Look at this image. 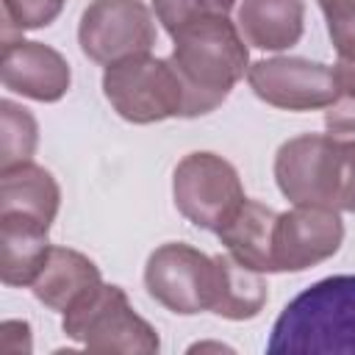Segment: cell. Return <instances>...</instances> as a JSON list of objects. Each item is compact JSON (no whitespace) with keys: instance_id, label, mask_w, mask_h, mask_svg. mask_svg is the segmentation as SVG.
<instances>
[{"instance_id":"1","label":"cell","mask_w":355,"mask_h":355,"mask_svg":"<svg viewBox=\"0 0 355 355\" xmlns=\"http://www.w3.org/2000/svg\"><path fill=\"white\" fill-rule=\"evenodd\" d=\"M169 64L183 86V116L194 119L219 108L250 69L247 44L227 17H208L172 36Z\"/></svg>"},{"instance_id":"2","label":"cell","mask_w":355,"mask_h":355,"mask_svg":"<svg viewBox=\"0 0 355 355\" xmlns=\"http://www.w3.org/2000/svg\"><path fill=\"white\" fill-rule=\"evenodd\" d=\"M275 180L294 205L355 214V141L330 133L294 136L275 155Z\"/></svg>"},{"instance_id":"3","label":"cell","mask_w":355,"mask_h":355,"mask_svg":"<svg viewBox=\"0 0 355 355\" xmlns=\"http://www.w3.org/2000/svg\"><path fill=\"white\" fill-rule=\"evenodd\" d=\"M266 352H355V275L300 291L275 319Z\"/></svg>"},{"instance_id":"4","label":"cell","mask_w":355,"mask_h":355,"mask_svg":"<svg viewBox=\"0 0 355 355\" xmlns=\"http://www.w3.org/2000/svg\"><path fill=\"white\" fill-rule=\"evenodd\" d=\"M61 330L89 352H139L161 349L155 327L141 319L119 286L100 283L64 311Z\"/></svg>"},{"instance_id":"5","label":"cell","mask_w":355,"mask_h":355,"mask_svg":"<svg viewBox=\"0 0 355 355\" xmlns=\"http://www.w3.org/2000/svg\"><path fill=\"white\" fill-rule=\"evenodd\" d=\"M103 94L111 108L133 125L183 116V86L169 58L150 53L114 61L103 72Z\"/></svg>"},{"instance_id":"6","label":"cell","mask_w":355,"mask_h":355,"mask_svg":"<svg viewBox=\"0 0 355 355\" xmlns=\"http://www.w3.org/2000/svg\"><path fill=\"white\" fill-rule=\"evenodd\" d=\"M175 208L197 227L219 233L244 205V186L230 161L216 153H189L172 175Z\"/></svg>"},{"instance_id":"7","label":"cell","mask_w":355,"mask_h":355,"mask_svg":"<svg viewBox=\"0 0 355 355\" xmlns=\"http://www.w3.org/2000/svg\"><path fill=\"white\" fill-rule=\"evenodd\" d=\"M216 258L183 241H166L155 247L144 266L147 294L180 316L211 311L216 300Z\"/></svg>"},{"instance_id":"8","label":"cell","mask_w":355,"mask_h":355,"mask_svg":"<svg viewBox=\"0 0 355 355\" xmlns=\"http://www.w3.org/2000/svg\"><path fill=\"white\" fill-rule=\"evenodd\" d=\"M78 44L94 64H114L128 55L150 53L155 19L141 0H92L78 22Z\"/></svg>"},{"instance_id":"9","label":"cell","mask_w":355,"mask_h":355,"mask_svg":"<svg viewBox=\"0 0 355 355\" xmlns=\"http://www.w3.org/2000/svg\"><path fill=\"white\" fill-rule=\"evenodd\" d=\"M247 83L255 97L283 111H316L341 97L336 69L300 55H275L250 64Z\"/></svg>"},{"instance_id":"10","label":"cell","mask_w":355,"mask_h":355,"mask_svg":"<svg viewBox=\"0 0 355 355\" xmlns=\"http://www.w3.org/2000/svg\"><path fill=\"white\" fill-rule=\"evenodd\" d=\"M344 222L338 211L322 205H294L277 214L272 236L275 272H305L338 252Z\"/></svg>"},{"instance_id":"11","label":"cell","mask_w":355,"mask_h":355,"mask_svg":"<svg viewBox=\"0 0 355 355\" xmlns=\"http://www.w3.org/2000/svg\"><path fill=\"white\" fill-rule=\"evenodd\" d=\"M0 80L8 92L36 103H55L67 94L72 72L67 58L50 44L31 39H3Z\"/></svg>"},{"instance_id":"12","label":"cell","mask_w":355,"mask_h":355,"mask_svg":"<svg viewBox=\"0 0 355 355\" xmlns=\"http://www.w3.org/2000/svg\"><path fill=\"white\" fill-rule=\"evenodd\" d=\"M236 28L250 47L288 50L302 39L305 3L302 0H241Z\"/></svg>"},{"instance_id":"13","label":"cell","mask_w":355,"mask_h":355,"mask_svg":"<svg viewBox=\"0 0 355 355\" xmlns=\"http://www.w3.org/2000/svg\"><path fill=\"white\" fill-rule=\"evenodd\" d=\"M58 205L61 189L44 166L28 161L0 169V216H19L53 227Z\"/></svg>"},{"instance_id":"14","label":"cell","mask_w":355,"mask_h":355,"mask_svg":"<svg viewBox=\"0 0 355 355\" xmlns=\"http://www.w3.org/2000/svg\"><path fill=\"white\" fill-rule=\"evenodd\" d=\"M100 283H103V277L92 258H86L83 252L69 250V247H50L47 261L31 288L42 305L64 313L67 308H72L83 294H89Z\"/></svg>"},{"instance_id":"15","label":"cell","mask_w":355,"mask_h":355,"mask_svg":"<svg viewBox=\"0 0 355 355\" xmlns=\"http://www.w3.org/2000/svg\"><path fill=\"white\" fill-rule=\"evenodd\" d=\"M47 233V225L0 216V277L6 286H33L53 247Z\"/></svg>"},{"instance_id":"16","label":"cell","mask_w":355,"mask_h":355,"mask_svg":"<svg viewBox=\"0 0 355 355\" xmlns=\"http://www.w3.org/2000/svg\"><path fill=\"white\" fill-rule=\"evenodd\" d=\"M275 222H277V211H272L258 200H244L239 214L216 236L236 261L266 275V272H275V263H272Z\"/></svg>"},{"instance_id":"17","label":"cell","mask_w":355,"mask_h":355,"mask_svg":"<svg viewBox=\"0 0 355 355\" xmlns=\"http://www.w3.org/2000/svg\"><path fill=\"white\" fill-rule=\"evenodd\" d=\"M214 258H216V269H219V283H216V300H214L211 311L230 322L255 319L269 300L263 272L236 261L230 252L214 255Z\"/></svg>"},{"instance_id":"18","label":"cell","mask_w":355,"mask_h":355,"mask_svg":"<svg viewBox=\"0 0 355 355\" xmlns=\"http://www.w3.org/2000/svg\"><path fill=\"white\" fill-rule=\"evenodd\" d=\"M39 144V125L33 114L14 103L0 100V169L28 164Z\"/></svg>"},{"instance_id":"19","label":"cell","mask_w":355,"mask_h":355,"mask_svg":"<svg viewBox=\"0 0 355 355\" xmlns=\"http://www.w3.org/2000/svg\"><path fill=\"white\" fill-rule=\"evenodd\" d=\"M236 0H153L155 17L164 25L169 36H175L180 28L208 19V17H227Z\"/></svg>"},{"instance_id":"20","label":"cell","mask_w":355,"mask_h":355,"mask_svg":"<svg viewBox=\"0 0 355 355\" xmlns=\"http://www.w3.org/2000/svg\"><path fill=\"white\" fill-rule=\"evenodd\" d=\"M67 0H3V39H8L14 31H36L64 11Z\"/></svg>"},{"instance_id":"21","label":"cell","mask_w":355,"mask_h":355,"mask_svg":"<svg viewBox=\"0 0 355 355\" xmlns=\"http://www.w3.org/2000/svg\"><path fill=\"white\" fill-rule=\"evenodd\" d=\"M338 58L355 61V0H316Z\"/></svg>"},{"instance_id":"22","label":"cell","mask_w":355,"mask_h":355,"mask_svg":"<svg viewBox=\"0 0 355 355\" xmlns=\"http://www.w3.org/2000/svg\"><path fill=\"white\" fill-rule=\"evenodd\" d=\"M324 128L336 139L355 141V97H338L333 105L324 108Z\"/></svg>"},{"instance_id":"23","label":"cell","mask_w":355,"mask_h":355,"mask_svg":"<svg viewBox=\"0 0 355 355\" xmlns=\"http://www.w3.org/2000/svg\"><path fill=\"white\" fill-rule=\"evenodd\" d=\"M333 69H336V80H338L341 94H344V97H355V61L338 58Z\"/></svg>"}]
</instances>
